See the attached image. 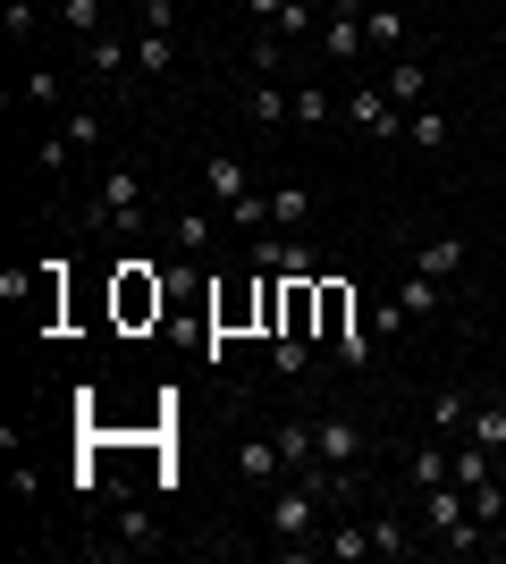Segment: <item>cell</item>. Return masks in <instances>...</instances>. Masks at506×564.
<instances>
[{
  "label": "cell",
  "mask_w": 506,
  "mask_h": 564,
  "mask_svg": "<svg viewBox=\"0 0 506 564\" xmlns=\"http://www.w3.org/2000/svg\"><path fill=\"white\" fill-rule=\"evenodd\" d=\"M464 438H482V447L498 455V447H506V413H498V404H473V422H464Z\"/></svg>",
  "instance_id": "27"
},
{
  "label": "cell",
  "mask_w": 506,
  "mask_h": 564,
  "mask_svg": "<svg viewBox=\"0 0 506 564\" xmlns=\"http://www.w3.org/2000/svg\"><path fill=\"white\" fill-rule=\"evenodd\" d=\"M337 480H346V471H304V480H288V489L270 497V531H279V540H288V547H313L321 497H330Z\"/></svg>",
  "instance_id": "2"
},
{
  "label": "cell",
  "mask_w": 506,
  "mask_h": 564,
  "mask_svg": "<svg viewBox=\"0 0 506 564\" xmlns=\"http://www.w3.org/2000/svg\"><path fill=\"white\" fill-rule=\"evenodd\" d=\"M489 471H498V455H489L482 438H464V455H448V480H464V489H482Z\"/></svg>",
  "instance_id": "17"
},
{
  "label": "cell",
  "mask_w": 506,
  "mask_h": 564,
  "mask_svg": "<svg viewBox=\"0 0 506 564\" xmlns=\"http://www.w3.org/2000/svg\"><path fill=\"white\" fill-rule=\"evenodd\" d=\"M245 118H254V127H288V85H279V76H254V85H245Z\"/></svg>",
  "instance_id": "11"
},
{
  "label": "cell",
  "mask_w": 506,
  "mask_h": 564,
  "mask_svg": "<svg viewBox=\"0 0 506 564\" xmlns=\"http://www.w3.org/2000/svg\"><path fill=\"white\" fill-rule=\"evenodd\" d=\"M431 422H439V430H464V422H473V404H464V397H439Z\"/></svg>",
  "instance_id": "36"
},
{
  "label": "cell",
  "mask_w": 506,
  "mask_h": 564,
  "mask_svg": "<svg viewBox=\"0 0 506 564\" xmlns=\"http://www.w3.org/2000/svg\"><path fill=\"white\" fill-rule=\"evenodd\" d=\"M25 101L51 110V101H60V68H25Z\"/></svg>",
  "instance_id": "32"
},
{
  "label": "cell",
  "mask_w": 506,
  "mask_h": 564,
  "mask_svg": "<svg viewBox=\"0 0 506 564\" xmlns=\"http://www.w3.org/2000/svg\"><path fill=\"white\" fill-rule=\"evenodd\" d=\"M169 245H177V253H203V245H212V212H177L169 219Z\"/></svg>",
  "instance_id": "23"
},
{
  "label": "cell",
  "mask_w": 506,
  "mask_h": 564,
  "mask_svg": "<svg viewBox=\"0 0 506 564\" xmlns=\"http://www.w3.org/2000/svg\"><path fill=\"white\" fill-rule=\"evenodd\" d=\"M337 118H346L355 135H397V101H388V85H355Z\"/></svg>",
  "instance_id": "8"
},
{
  "label": "cell",
  "mask_w": 506,
  "mask_h": 564,
  "mask_svg": "<svg viewBox=\"0 0 506 564\" xmlns=\"http://www.w3.org/2000/svg\"><path fill=\"white\" fill-rule=\"evenodd\" d=\"M279 471H288V455H279V430H254V438H237V480H254V489H279Z\"/></svg>",
  "instance_id": "7"
},
{
  "label": "cell",
  "mask_w": 506,
  "mask_h": 564,
  "mask_svg": "<svg viewBox=\"0 0 506 564\" xmlns=\"http://www.w3.org/2000/svg\"><path fill=\"white\" fill-rule=\"evenodd\" d=\"M110 9H144V0H110Z\"/></svg>",
  "instance_id": "38"
},
{
  "label": "cell",
  "mask_w": 506,
  "mask_h": 564,
  "mask_svg": "<svg viewBox=\"0 0 506 564\" xmlns=\"http://www.w3.org/2000/svg\"><path fill=\"white\" fill-rule=\"evenodd\" d=\"M473 522H482V531H498V522H506V480H498V471L473 489Z\"/></svg>",
  "instance_id": "25"
},
{
  "label": "cell",
  "mask_w": 506,
  "mask_h": 564,
  "mask_svg": "<svg viewBox=\"0 0 506 564\" xmlns=\"http://www.w3.org/2000/svg\"><path fill=\"white\" fill-rule=\"evenodd\" d=\"M119 321H127V329L161 321V279H152L144 261H127V270H119Z\"/></svg>",
  "instance_id": "5"
},
{
  "label": "cell",
  "mask_w": 506,
  "mask_h": 564,
  "mask_svg": "<svg viewBox=\"0 0 506 564\" xmlns=\"http://www.w3.org/2000/svg\"><path fill=\"white\" fill-rule=\"evenodd\" d=\"M119 547H152V514L144 506H119Z\"/></svg>",
  "instance_id": "31"
},
{
  "label": "cell",
  "mask_w": 506,
  "mask_h": 564,
  "mask_svg": "<svg viewBox=\"0 0 506 564\" xmlns=\"http://www.w3.org/2000/svg\"><path fill=\"white\" fill-rule=\"evenodd\" d=\"M136 25H144V34H177V0H144Z\"/></svg>",
  "instance_id": "33"
},
{
  "label": "cell",
  "mask_w": 506,
  "mask_h": 564,
  "mask_svg": "<svg viewBox=\"0 0 506 564\" xmlns=\"http://www.w3.org/2000/svg\"><path fill=\"white\" fill-rule=\"evenodd\" d=\"M203 194L228 212V203H245V194H254V169H245L237 152H212V161H203Z\"/></svg>",
  "instance_id": "9"
},
{
  "label": "cell",
  "mask_w": 506,
  "mask_h": 564,
  "mask_svg": "<svg viewBox=\"0 0 506 564\" xmlns=\"http://www.w3.org/2000/svg\"><path fill=\"white\" fill-rule=\"evenodd\" d=\"M228 228L262 236V228H270V194H245V203H228Z\"/></svg>",
  "instance_id": "29"
},
{
  "label": "cell",
  "mask_w": 506,
  "mask_h": 564,
  "mask_svg": "<svg viewBox=\"0 0 506 564\" xmlns=\"http://www.w3.org/2000/svg\"><path fill=\"white\" fill-rule=\"evenodd\" d=\"M406 9H397V0H372V9H363V43L372 51H388V59H406Z\"/></svg>",
  "instance_id": "10"
},
{
  "label": "cell",
  "mask_w": 506,
  "mask_h": 564,
  "mask_svg": "<svg viewBox=\"0 0 506 564\" xmlns=\"http://www.w3.org/2000/svg\"><path fill=\"white\" fill-rule=\"evenodd\" d=\"M498 480H506V447H498Z\"/></svg>",
  "instance_id": "39"
},
{
  "label": "cell",
  "mask_w": 506,
  "mask_h": 564,
  "mask_svg": "<svg viewBox=\"0 0 506 564\" xmlns=\"http://www.w3.org/2000/svg\"><path fill=\"white\" fill-rule=\"evenodd\" d=\"M270 270H279V279H321L313 245H304V236H288V228H279V261H270Z\"/></svg>",
  "instance_id": "19"
},
{
  "label": "cell",
  "mask_w": 506,
  "mask_h": 564,
  "mask_svg": "<svg viewBox=\"0 0 506 564\" xmlns=\"http://www.w3.org/2000/svg\"><path fill=\"white\" fill-rule=\"evenodd\" d=\"M397 304H406V321H431V312H439V279H422V270H413V279L397 286Z\"/></svg>",
  "instance_id": "24"
},
{
  "label": "cell",
  "mask_w": 506,
  "mask_h": 564,
  "mask_svg": "<svg viewBox=\"0 0 506 564\" xmlns=\"http://www.w3.org/2000/svg\"><path fill=\"white\" fill-rule=\"evenodd\" d=\"M94 143H101V118H94V110H76V118H60V127L34 143V169H43V177H60V169H68L76 152H94Z\"/></svg>",
  "instance_id": "3"
},
{
  "label": "cell",
  "mask_w": 506,
  "mask_h": 564,
  "mask_svg": "<svg viewBox=\"0 0 506 564\" xmlns=\"http://www.w3.org/2000/svg\"><path fill=\"white\" fill-rule=\"evenodd\" d=\"M245 9H254L262 25H279V9H288V0H245Z\"/></svg>",
  "instance_id": "37"
},
{
  "label": "cell",
  "mask_w": 506,
  "mask_h": 564,
  "mask_svg": "<svg viewBox=\"0 0 506 564\" xmlns=\"http://www.w3.org/2000/svg\"><path fill=\"white\" fill-rule=\"evenodd\" d=\"M413 270H422V279H439V286H448V279H456V270H464V236H431V245L413 253Z\"/></svg>",
  "instance_id": "12"
},
{
  "label": "cell",
  "mask_w": 506,
  "mask_h": 564,
  "mask_svg": "<svg viewBox=\"0 0 506 564\" xmlns=\"http://www.w3.org/2000/svg\"><path fill=\"white\" fill-rule=\"evenodd\" d=\"M136 68H177V34H144V25H136Z\"/></svg>",
  "instance_id": "22"
},
{
  "label": "cell",
  "mask_w": 506,
  "mask_h": 564,
  "mask_svg": "<svg viewBox=\"0 0 506 564\" xmlns=\"http://www.w3.org/2000/svg\"><path fill=\"white\" fill-rule=\"evenodd\" d=\"M363 531H372V556H413V547H422V540H413V522H406V514H372Z\"/></svg>",
  "instance_id": "13"
},
{
  "label": "cell",
  "mask_w": 506,
  "mask_h": 564,
  "mask_svg": "<svg viewBox=\"0 0 506 564\" xmlns=\"http://www.w3.org/2000/svg\"><path fill=\"white\" fill-rule=\"evenodd\" d=\"M288 110H295V127H330L337 101H330V85H313V76H304V85H288Z\"/></svg>",
  "instance_id": "15"
},
{
  "label": "cell",
  "mask_w": 506,
  "mask_h": 564,
  "mask_svg": "<svg viewBox=\"0 0 506 564\" xmlns=\"http://www.w3.org/2000/svg\"><path fill=\"white\" fill-rule=\"evenodd\" d=\"M406 135H413V143H422V152H439V143H448V118H439V110H431V101H422V110H413V118H406Z\"/></svg>",
  "instance_id": "28"
},
{
  "label": "cell",
  "mask_w": 506,
  "mask_h": 564,
  "mask_svg": "<svg viewBox=\"0 0 506 564\" xmlns=\"http://www.w3.org/2000/svg\"><path fill=\"white\" fill-rule=\"evenodd\" d=\"M313 447H321L313 471H355L363 464V430L346 422V413H321V422H313Z\"/></svg>",
  "instance_id": "4"
},
{
  "label": "cell",
  "mask_w": 506,
  "mask_h": 564,
  "mask_svg": "<svg viewBox=\"0 0 506 564\" xmlns=\"http://www.w3.org/2000/svg\"><path fill=\"white\" fill-rule=\"evenodd\" d=\"M304 219H313V194H304V186H270V228L304 236Z\"/></svg>",
  "instance_id": "16"
},
{
  "label": "cell",
  "mask_w": 506,
  "mask_h": 564,
  "mask_svg": "<svg viewBox=\"0 0 506 564\" xmlns=\"http://www.w3.org/2000/svg\"><path fill=\"white\" fill-rule=\"evenodd\" d=\"M85 228H110V236H136L144 228V169H101L94 203H85Z\"/></svg>",
  "instance_id": "1"
},
{
  "label": "cell",
  "mask_w": 506,
  "mask_h": 564,
  "mask_svg": "<svg viewBox=\"0 0 506 564\" xmlns=\"http://www.w3.org/2000/svg\"><path fill=\"white\" fill-rule=\"evenodd\" d=\"M85 59H94V76H110V85H119V76H136V43H119V34H94V43H85Z\"/></svg>",
  "instance_id": "14"
},
{
  "label": "cell",
  "mask_w": 506,
  "mask_h": 564,
  "mask_svg": "<svg viewBox=\"0 0 506 564\" xmlns=\"http://www.w3.org/2000/svg\"><path fill=\"white\" fill-rule=\"evenodd\" d=\"M0 25H9V34H18V43H25V34L43 25V9H34V0H9V18H0Z\"/></svg>",
  "instance_id": "35"
},
{
  "label": "cell",
  "mask_w": 506,
  "mask_h": 564,
  "mask_svg": "<svg viewBox=\"0 0 506 564\" xmlns=\"http://www.w3.org/2000/svg\"><path fill=\"white\" fill-rule=\"evenodd\" d=\"M363 18H355V0H337L330 18H321V59H330V68H346V59H363Z\"/></svg>",
  "instance_id": "6"
},
{
  "label": "cell",
  "mask_w": 506,
  "mask_h": 564,
  "mask_svg": "<svg viewBox=\"0 0 506 564\" xmlns=\"http://www.w3.org/2000/svg\"><path fill=\"white\" fill-rule=\"evenodd\" d=\"M101 9H110V0H60V25H68V34H85V43H94V34H101Z\"/></svg>",
  "instance_id": "26"
},
{
  "label": "cell",
  "mask_w": 506,
  "mask_h": 564,
  "mask_svg": "<svg viewBox=\"0 0 506 564\" xmlns=\"http://www.w3.org/2000/svg\"><path fill=\"white\" fill-rule=\"evenodd\" d=\"M304 362H313V337H288V329L270 337V371H279V379H295Z\"/></svg>",
  "instance_id": "21"
},
{
  "label": "cell",
  "mask_w": 506,
  "mask_h": 564,
  "mask_svg": "<svg viewBox=\"0 0 506 564\" xmlns=\"http://www.w3.org/2000/svg\"><path fill=\"white\" fill-rule=\"evenodd\" d=\"M388 101H397V110H422V68H413V59H388Z\"/></svg>",
  "instance_id": "20"
},
{
  "label": "cell",
  "mask_w": 506,
  "mask_h": 564,
  "mask_svg": "<svg viewBox=\"0 0 506 564\" xmlns=\"http://www.w3.org/2000/svg\"><path fill=\"white\" fill-rule=\"evenodd\" d=\"M321 547H330L337 564H355V556H372V531H355V522H346V531H330Z\"/></svg>",
  "instance_id": "30"
},
{
  "label": "cell",
  "mask_w": 506,
  "mask_h": 564,
  "mask_svg": "<svg viewBox=\"0 0 506 564\" xmlns=\"http://www.w3.org/2000/svg\"><path fill=\"white\" fill-rule=\"evenodd\" d=\"M279 455H288V471H313V464H321L313 422H279Z\"/></svg>",
  "instance_id": "18"
},
{
  "label": "cell",
  "mask_w": 506,
  "mask_h": 564,
  "mask_svg": "<svg viewBox=\"0 0 506 564\" xmlns=\"http://www.w3.org/2000/svg\"><path fill=\"white\" fill-rule=\"evenodd\" d=\"M431 480H448V455L422 447V455H413V489H431Z\"/></svg>",
  "instance_id": "34"
}]
</instances>
